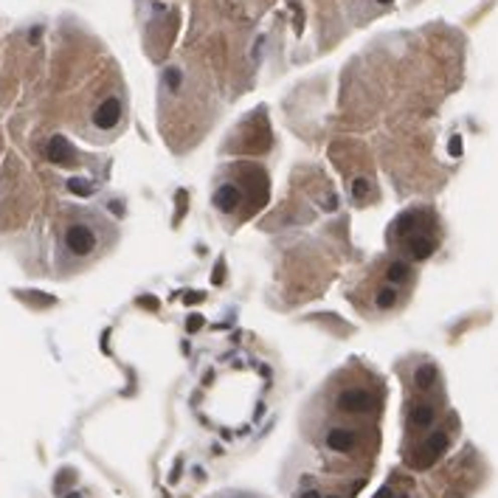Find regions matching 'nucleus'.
<instances>
[{
	"label": "nucleus",
	"instance_id": "20e7f679",
	"mask_svg": "<svg viewBox=\"0 0 498 498\" xmlns=\"http://www.w3.org/2000/svg\"><path fill=\"white\" fill-rule=\"evenodd\" d=\"M121 121V101L118 99H104L99 107H96V113H93V124L99 130H113L115 124Z\"/></svg>",
	"mask_w": 498,
	"mask_h": 498
},
{
	"label": "nucleus",
	"instance_id": "6e6552de",
	"mask_svg": "<svg viewBox=\"0 0 498 498\" xmlns=\"http://www.w3.org/2000/svg\"><path fill=\"white\" fill-rule=\"evenodd\" d=\"M431 422H434V406H428V403L411 406V411H408V428L420 431V428H428Z\"/></svg>",
	"mask_w": 498,
	"mask_h": 498
},
{
	"label": "nucleus",
	"instance_id": "ddd939ff",
	"mask_svg": "<svg viewBox=\"0 0 498 498\" xmlns=\"http://www.w3.org/2000/svg\"><path fill=\"white\" fill-rule=\"evenodd\" d=\"M180 82H183V73H180V68H166V73H164V85H166V90H178L180 87Z\"/></svg>",
	"mask_w": 498,
	"mask_h": 498
},
{
	"label": "nucleus",
	"instance_id": "f03ea898",
	"mask_svg": "<svg viewBox=\"0 0 498 498\" xmlns=\"http://www.w3.org/2000/svg\"><path fill=\"white\" fill-rule=\"evenodd\" d=\"M65 248L71 251L73 257H87L96 248V236L87 225H71L65 231Z\"/></svg>",
	"mask_w": 498,
	"mask_h": 498
},
{
	"label": "nucleus",
	"instance_id": "2eb2a0df",
	"mask_svg": "<svg viewBox=\"0 0 498 498\" xmlns=\"http://www.w3.org/2000/svg\"><path fill=\"white\" fill-rule=\"evenodd\" d=\"M448 150H450V155H453V158H459V155H462V138L453 136V138H450V147H448Z\"/></svg>",
	"mask_w": 498,
	"mask_h": 498
},
{
	"label": "nucleus",
	"instance_id": "9d476101",
	"mask_svg": "<svg viewBox=\"0 0 498 498\" xmlns=\"http://www.w3.org/2000/svg\"><path fill=\"white\" fill-rule=\"evenodd\" d=\"M414 383H417V389H431V386L436 383V366L434 363H422V366H417V371H414Z\"/></svg>",
	"mask_w": 498,
	"mask_h": 498
},
{
	"label": "nucleus",
	"instance_id": "dca6fc26",
	"mask_svg": "<svg viewBox=\"0 0 498 498\" xmlns=\"http://www.w3.org/2000/svg\"><path fill=\"white\" fill-rule=\"evenodd\" d=\"M335 206H338V197H335V194H332V197H327V203H324V208H335Z\"/></svg>",
	"mask_w": 498,
	"mask_h": 498
},
{
	"label": "nucleus",
	"instance_id": "7ed1b4c3",
	"mask_svg": "<svg viewBox=\"0 0 498 498\" xmlns=\"http://www.w3.org/2000/svg\"><path fill=\"white\" fill-rule=\"evenodd\" d=\"M355 431H349V428H329L327 434H324V448L335 456H346L355 450Z\"/></svg>",
	"mask_w": 498,
	"mask_h": 498
},
{
	"label": "nucleus",
	"instance_id": "9b49d317",
	"mask_svg": "<svg viewBox=\"0 0 498 498\" xmlns=\"http://www.w3.org/2000/svg\"><path fill=\"white\" fill-rule=\"evenodd\" d=\"M400 299V293L394 290V287H383V290H378V296H375V304L380 307V310H392L394 304H397Z\"/></svg>",
	"mask_w": 498,
	"mask_h": 498
},
{
	"label": "nucleus",
	"instance_id": "f3484780",
	"mask_svg": "<svg viewBox=\"0 0 498 498\" xmlns=\"http://www.w3.org/2000/svg\"><path fill=\"white\" fill-rule=\"evenodd\" d=\"M299 498H321V495H318V492H315V490H307V492H301Z\"/></svg>",
	"mask_w": 498,
	"mask_h": 498
},
{
	"label": "nucleus",
	"instance_id": "1a4fd4ad",
	"mask_svg": "<svg viewBox=\"0 0 498 498\" xmlns=\"http://www.w3.org/2000/svg\"><path fill=\"white\" fill-rule=\"evenodd\" d=\"M386 279H389L392 285H403V282H408V279H411V265L403 262V259H394V262L389 265V271H386Z\"/></svg>",
	"mask_w": 498,
	"mask_h": 498
},
{
	"label": "nucleus",
	"instance_id": "39448f33",
	"mask_svg": "<svg viewBox=\"0 0 498 498\" xmlns=\"http://www.w3.org/2000/svg\"><path fill=\"white\" fill-rule=\"evenodd\" d=\"M242 203V194H239V189L236 186H231V183H225V186H220L217 189V194H214V206L220 208L222 214H231L236 206Z\"/></svg>",
	"mask_w": 498,
	"mask_h": 498
},
{
	"label": "nucleus",
	"instance_id": "4468645a",
	"mask_svg": "<svg viewBox=\"0 0 498 498\" xmlns=\"http://www.w3.org/2000/svg\"><path fill=\"white\" fill-rule=\"evenodd\" d=\"M369 189H371L369 180H366V178H357L355 183H352V197H355V200H363L366 194H369Z\"/></svg>",
	"mask_w": 498,
	"mask_h": 498
},
{
	"label": "nucleus",
	"instance_id": "f8f14e48",
	"mask_svg": "<svg viewBox=\"0 0 498 498\" xmlns=\"http://www.w3.org/2000/svg\"><path fill=\"white\" fill-rule=\"evenodd\" d=\"M68 189H71L73 194H79V197H87V194H93V183L85 178H71L68 180Z\"/></svg>",
	"mask_w": 498,
	"mask_h": 498
},
{
	"label": "nucleus",
	"instance_id": "0eeeda50",
	"mask_svg": "<svg viewBox=\"0 0 498 498\" xmlns=\"http://www.w3.org/2000/svg\"><path fill=\"white\" fill-rule=\"evenodd\" d=\"M45 152H48V158L54 161V164H71V161H73L71 144L65 141L62 136H54V138H51V141H48V150H45Z\"/></svg>",
	"mask_w": 498,
	"mask_h": 498
},
{
	"label": "nucleus",
	"instance_id": "a211bd4d",
	"mask_svg": "<svg viewBox=\"0 0 498 498\" xmlns=\"http://www.w3.org/2000/svg\"><path fill=\"white\" fill-rule=\"evenodd\" d=\"M378 3H392V0H378Z\"/></svg>",
	"mask_w": 498,
	"mask_h": 498
},
{
	"label": "nucleus",
	"instance_id": "423d86ee",
	"mask_svg": "<svg viewBox=\"0 0 498 498\" xmlns=\"http://www.w3.org/2000/svg\"><path fill=\"white\" fill-rule=\"evenodd\" d=\"M406 248H408V254H411L414 259H428L431 254H434V239L431 236H422V234H411V236H406Z\"/></svg>",
	"mask_w": 498,
	"mask_h": 498
},
{
	"label": "nucleus",
	"instance_id": "f257e3e1",
	"mask_svg": "<svg viewBox=\"0 0 498 498\" xmlns=\"http://www.w3.org/2000/svg\"><path fill=\"white\" fill-rule=\"evenodd\" d=\"M335 408L341 414H349V417H366V414H371L380 406L375 400V394L366 392V389H343L335 397Z\"/></svg>",
	"mask_w": 498,
	"mask_h": 498
}]
</instances>
